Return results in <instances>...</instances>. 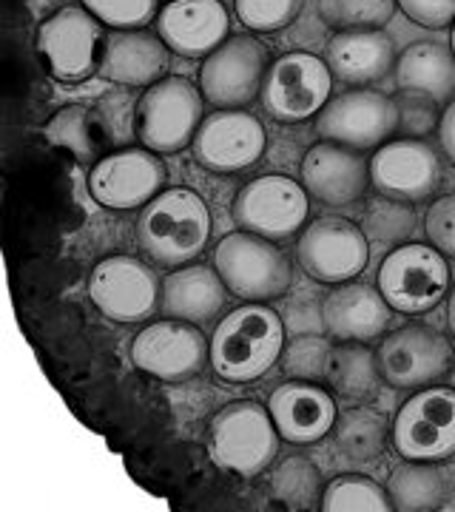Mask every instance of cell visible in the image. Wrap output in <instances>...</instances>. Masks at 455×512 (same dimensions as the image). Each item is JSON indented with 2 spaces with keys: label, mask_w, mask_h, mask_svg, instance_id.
Segmentation results:
<instances>
[{
  "label": "cell",
  "mask_w": 455,
  "mask_h": 512,
  "mask_svg": "<svg viewBox=\"0 0 455 512\" xmlns=\"http://www.w3.org/2000/svg\"><path fill=\"white\" fill-rule=\"evenodd\" d=\"M214 220L197 191L165 188L140 211L137 242L157 268H182L200 259L211 242Z\"/></svg>",
  "instance_id": "6da1fadb"
},
{
  "label": "cell",
  "mask_w": 455,
  "mask_h": 512,
  "mask_svg": "<svg viewBox=\"0 0 455 512\" xmlns=\"http://www.w3.org/2000/svg\"><path fill=\"white\" fill-rule=\"evenodd\" d=\"M285 325L265 302H248L219 319L211 336V370L222 382L248 384L279 365Z\"/></svg>",
  "instance_id": "7a4b0ae2"
},
{
  "label": "cell",
  "mask_w": 455,
  "mask_h": 512,
  "mask_svg": "<svg viewBox=\"0 0 455 512\" xmlns=\"http://www.w3.org/2000/svg\"><path fill=\"white\" fill-rule=\"evenodd\" d=\"M279 430L271 410L259 402L225 404L211 421L208 447L219 470L242 478L262 476L279 456Z\"/></svg>",
  "instance_id": "3957f363"
},
{
  "label": "cell",
  "mask_w": 455,
  "mask_h": 512,
  "mask_svg": "<svg viewBox=\"0 0 455 512\" xmlns=\"http://www.w3.org/2000/svg\"><path fill=\"white\" fill-rule=\"evenodd\" d=\"M205 120V94L185 77H163L148 86L134 109L140 143L157 154H177L194 143Z\"/></svg>",
  "instance_id": "277c9868"
},
{
  "label": "cell",
  "mask_w": 455,
  "mask_h": 512,
  "mask_svg": "<svg viewBox=\"0 0 455 512\" xmlns=\"http://www.w3.org/2000/svg\"><path fill=\"white\" fill-rule=\"evenodd\" d=\"M214 268L228 291L245 302H271L291 288V262L273 239L234 231L214 251Z\"/></svg>",
  "instance_id": "5b68a950"
},
{
  "label": "cell",
  "mask_w": 455,
  "mask_h": 512,
  "mask_svg": "<svg viewBox=\"0 0 455 512\" xmlns=\"http://www.w3.org/2000/svg\"><path fill=\"white\" fill-rule=\"evenodd\" d=\"M379 291L399 313H427L450 293V265L436 245L404 242L384 256Z\"/></svg>",
  "instance_id": "8992f818"
},
{
  "label": "cell",
  "mask_w": 455,
  "mask_h": 512,
  "mask_svg": "<svg viewBox=\"0 0 455 512\" xmlns=\"http://www.w3.org/2000/svg\"><path fill=\"white\" fill-rule=\"evenodd\" d=\"M106 32L86 6H63L37 29V52L60 83H83L100 72Z\"/></svg>",
  "instance_id": "52a82bcc"
},
{
  "label": "cell",
  "mask_w": 455,
  "mask_h": 512,
  "mask_svg": "<svg viewBox=\"0 0 455 512\" xmlns=\"http://www.w3.org/2000/svg\"><path fill=\"white\" fill-rule=\"evenodd\" d=\"M89 296L106 319L134 325L157 313L163 299V282L148 262L117 254L94 265L89 276Z\"/></svg>",
  "instance_id": "ba28073f"
},
{
  "label": "cell",
  "mask_w": 455,
  "mask_h": 512,
  "mask_svg": "<svg viewBox=\"0 0 455 512\" xmlns=\"http://www.w3.org/2000/svg\"><path fill=\"white\" fill-rule=\"evenodd\" d=\"M333 74L322 57L310 52H288L276 57L265 83H262V106L279 123H305L328 106Z\"/></svg>",
  "instance_id": "9c48e42d"
},
{
  "label": "cell",
  "mask_w": 455,
  "mask_h": 512,
  "mask_svg": "<svg viewBox=\"0 0 455 512\" xmlns=\"http://www.w3.org/2000/svg\"><path fill=\"white\" fill-rule=\"evenodd\" d=\"M399 131V106L393 97L373 92L370 86L347 89L330 97L316 114V134L356 151H376Z\"/></svg>",
  "instance_id": "30bf717a"
},
{
  "label": "cell",
  "mask_w": 455,
  "mask_h": 512,
  "mask_svg": "<svg viewBox=\"0 0 455 512\" xmlns=\"http://www.w3.org/2000/svg\"><path fill=\"white\" fill-rule=\"evenodd\" d=\"M382 379L396 390H421L441 384L455 365L453 342L436 328L404 325L387 333L376 350Z\"/></svg>",
  "instance_id": "8fae6325"
},
{
  "label": "cell",
  "mask_w": 455,
  "mask_h": 512,
  "mask_svg": "<svg viewBox=\"0 0 455 512\" xmlns=\"http://www.w3.org/2000/svg\"><path fill=\"white\" fill-rule=\"evenodd\" d=\"M393 447L410 461H447L455 456V390L430 384L401 404L393 421Z\"/></svg>",
  "instance_id": "7c38bea8"
},
{
  "label": "cell",
  "mask_w": 455,
  "mask_h": 512,
  "mask_svg": "<svg viewBox=\"0 0 455 512\" xmlns=\"http://www.w3.org/2000/svg\"><path fill=\"white\" fill-rule=\"evenodd\" d=\"M296 256L310 279L322 285H345L367 268L370 239L356 222L319 217L302 228Z\"/></svg>",
  "instance_id": "4fadbf2b"
},
{
  "label": "cell",
  "mask_w": 455,
  "mask_h": 512,
  "mask_svg": "<svg viewBox=\"0 0 455 512\" xmlns=\"http://www.w3.org/2000/svg\"><path fill=\"white\" fill-rule=\"evenodd\" d=\"M305 185L285 174H265L248 183L234 200V220L242 231L282 242L305 228L310 214Z\"/></svg>",
  "instance_id": "5bb4252c"
},
{
  "label": "cell",
  "mask_w": 455,
  "mask_h": 512,
  "mask_svg": "<svg viewBox=\"0 0 455 512\" xmlns=\"http://www.w3.org/2000/svg\"><path fill=\"white\" fill-rule=\"evenodd\" d=\"M131 362L154 379L185 382L211 362V342L194 322L168 316L134 336Z\"/></svg>",
  "instance_id": "9a60e30c"
},
{
  "label": "cell",
  "mask_w": 455,
  "mask_h": 512,
  "mask_svg": "<svg viewBox=\"0 0 455 512\" xmlns=\"http://www.w3.org/2000/svg\"><path fill=\"white\" fill-rule=\"evenodd\" d=\"M268 52L251 35H231L202 60L200 89L217 109H245L262 94Z\"/></svg>",
  "instance_id": "2e32d148"
},
{
  "label": "cell",
  "mask_w": 455,
  "mask_h": 512,
  "mask_svg": "<svg viewBox=\"0 0 455 512\" xmlns=\"http://www.w3.org/2000/svg\"><path fill=\"white\" fill-rule=\"evenodd\" d=\"M168 180L165 163L151 148H120L100 157L89 174V191L94 200L114 211L146 208L163 194Z\"/></svg>",
  "instance_id": "e0dca14e"
},
{
  "label": "cell",
  "mask_w": 455,
  "mask_h": 512,
  "mask_svg": "<svg viewBox=\"0 0 455 512\" xmlns=\"http://www.w3.org/2000/svg\"><path fill=\"white\" fill-rule=\"evenodd\" d=\"M441 177H444L441 157L421 137L387 140L370 157V185L390 200H430L441 188Z\"/></svg>",
  "instance_id": "ac0fdd59"
},
{
  "label": "cell",
  "mask_w": 455,
  "mask_h": 512,
  "mask_svg": "<svg viewBox=\"0 0 455 512\" xmlns=\"http://www.w3.org/2000/svg\"><path fill=\"white\" fill-rule=\"evenodd\" d=\"M265 143V128L251 111L217 109L202 120L194 137V157L208 171L237 174L259 163Z\"/></svg>",
  "instance_id": "d6986e66"
},
{
  "label": "cell",
  "mask_w": 455,
  "mask_h": 512,
  "mask_svg": "<svg viewBox=\"0 0 455 512\" xmlns=\"http://www.w3.org/2000/svg\"><path fill=\"white\" fill-rule=\"evenodd\" d=\"M302 185L313 200L342 208L353 205L367 194L370 163L364 151L322 140L310 148L302 160Z\"/></svg>",
  "instance_id": "ffe728a7"
},
{
  "label": "cell",
  "mask_w": 455,
  "mask_h": 512,
  "mask_svg": "<svg viewBox=\"0 0 455 512\" xmlns=\"http://www.w3.org/2000/svg\"><path fill=\"white\" fill-rule=\"evenodd\" d=\"M268 410L282 441L291 444L322 441L328 433H333V424L339 419L336 396L319 382H302V379H288L279 384L268 399Z\"/></svg>",
  "instance_id": "44dd1931"
},
{
  "label": "cell",
  "mask_w": 455,
  "mask_h": 512,
  "mask_svg": "<svg viewBox=\"0 0 455 512\" xmlns=\"http://www.w3.org/2000/svg\"><path fill=\"white\" fill-rule=\"evenodd\" d=\"M157 29L165 46L182 57H208L231 37V18L222 0H168Z\"/></svg>",
  "instance_id": "7402d4cb"
},
{
  "label": "cell",
  "mask_w": 455,
  "mask_h": 512,
  "mask_svg": "<svg viewBox=\"0 0 455 512\" xmlns=\"http://www.w3.org/2000/svg\"><path fill=\"white\" fill-rule=\"evenodd\" d=\"M168 46L146 29H111L103 43L100 74L128 89H148L168 72Z\"/></svg>",
  "instance_id": "603a6c76"
},
{
  "label": "cell",
  "mask_w": 455,
  "mask_h": 512,
  "mask_svg": "<svg viewBox=\"0 0 455 512\" xmlns=\"http://www.w3.org/2000/svg\"><path fill=\"white\" fill-rule=\"evenodd\" d=\"M396 46L384 29H347L328 43V66L333 80L347 89H362L396 72Z\"/></svg>",
  "instance_id": "cb8c5ba5"
},
{
  "label": "cell",
  "mask_w": 455,
  "mask_h": 512,
  "mask_svg": "<svg viewBox=\"0 0 455 512\" xmlns=\"http://www.w3.org/2000/svg\"><path fill=\"white\" fill-rule=\"evenodd\" d=\"M390 311L393 308L379 288L345 282L325 296L322 325L339 342H373L390 328Z\"/></svg>",
  "instance_id": "d4e9b609"
},
{
  "label": "cell",
  "mask_w": 455,
  "mask_h": 512,
  "mask_svg": "<svg viewBox=\"0 0 455 512\" xmlns=\"http://www.w3.org/2000/svg\"><path fill=\"white\" fill-rule=\"evenodd\" d=\"M228 285L222 282L217 268L208 265H182L163 279V299L160 308L165 316L185 319V322H211L228 305Z\"/></svg>",
  "instance_id": "484cf974"
},
{
  "label": "cell",
  "mask_w": 455,
  "mask_h": 512,
  "mask_svg": "<svg viewBox=\"0 0 455 512\" xmlns=\"http://www.w3.org/2000/svg\"><path fill=\"white\" fill-rule=\"evenodd\" d=\"M396 83L401 92L421 94L441 103L455 97V55L450 46L421 40L407 46L396 60Z\"/></svg>",
  "instance_id": "4316f807"
},
{
  "label": "cell",
  "mask_w": 455,
  "mask_h": 512,
  "mask_svg": "<svg viewBox=\"0 0 455 512\" xmlns=\"http://www.w3.org/2000/svg\"><path fill=\"white\" fill-rule=\"evenodd\" d=\"M325 382L339 402H370L382 382L379 359L364 342H339V345H333V353H330Z\"/></svg>",
  "instance_id": "83f0119b"
},
{
  "label": "cell",
  "mask_w": 455,
  "mask_h": 512,
  "mask_svg": "<svg viewBox=\"0 0 455 512\" xmlns=\"http://www.w3.org/2000/svg\"><path fill=\"white\" fill-rule=\"evenodd\" d=\"M387 495L393 501V510L433 512L444 507V501L450 495V484H447V476L436 467V461L404 458L390 473Z\"/></svg>",
  "instance_id": "f1b7e54d"
},
{
  "label": "cell",
  "mask_w": 455,
  "mask_h": 512,
  "mask_svg": "<svg viewBox=\"0 0 455 512\" xmlns=\"http://www.w3.org/2000/svg\"><path fill=\"white\" fill-rule=\"evenodd\" d=\"M387 436H390L387 419L379 410L364 407V404H353L333 424L336 453L350 464L379 461L384 456V447H387Z\"/></svg>",
  "instance_id": "f546056e"
},
{
  "label": "cell",
  "mask_w": 455,
  "mask_h": 512,
  "mask_svg": "<svg viewBox=\"0 0 455 512\" xmlns=\"http://www.w3.org/2000/svg\"><path fill=\"white\" fill-rule=\"evenodd\" d=\"M271 493L288 510H322V473L305 456L282 458L271 473Z\"/></svg>",
  "instance_id": "4dcf8cb0"
},
{
  "label": "cell",
  "mask_w": 455,
  "mask_h": 512,
  "mask_svg": "<svg viewBox=\"0 0 455 512\" xmlns=\"http://www.w3.org/2000/svg\"><path fill=\"white\" fill-rule=\"evenodd\" d=\"M52 146L69 151L77 163L100 160V120L86 106H63L43 128Z\"/></svg>",
  "instance_id": "1f68e13d"
},
{
  "label": "cell",
  "mask_w": 455,
  "mask_h": 512,
  "mask_svg": "<svg viewBox=\"0 0 455 512\" xmlns=\"http://www.w3.org/2000/svg\"><path fill=\"white\" fill-rule=\"evenodd\" d=\"M416 225H419V217H416V208L413 205L382 197V200H376L364 211L362 231L367 234L370 242L384 245V248L393 251V248H399V245L413 239Z\"/></svg>",
  "instance_id": "d6a6232c"
},
{
  "label": "cell",
  "mask_w": 455,
  "mask_h": 512,
  "mask_svg": "<svg viewBox=\"0 0 455 512\" xmlns=\"http://www.w3.org/2000/svg\"><path fill=\"white\" fill-rule=\"evenodd\" d=\"M325 512H390L393 501L373 478L350 473L330 481L322 495Z\"/></svg>",
  "instance_id": "836d02e7"
},
{
  "label": "cell",
  "mask_w": 455,
  "mask_h": 512,
  "mask_svg": "<svg viewBox=\"0 0 455 512\" xmlns=\"http://www.w3.org/2000/svg\"><path fill=\"white\" fill-rule=\"evenodd\" d=\"M396 0H319V18L336 32L384 29L396 15Z\"/></svg>",
  "instance_id": "e575fe53"
},
{
  "label": "cell",
  "mask_w": 455,
  "mask_h": 512,
  "mask_svg": "<svg viewBox=\"0 0 455 512\" xmlns=\"http://www.w3.org/2000/svg\"><path fill=\"white\" fill-rule=\"evenodd\" d=\"M333 345L322 336H296L288 348L282 350V370L288 379L302 382H325Z\"/></svg>",
  "instance_id": "d590c367"
},
{
  "label": "cell",
  "mask_w": 455,
  "mask_h": 512,
  "mask_svg": "<svg viewBox=\"0 0 455 512\" xmlns=\"http://www.w3.org/2000/svg\"><path fill=\"white\" fill-rule=\"evenodd\" d=\"M302 6L305 0H234L239 23L259 35L288 29L299 18Z\"/></svg>",
  "instance_id": "8d00e7d4"
},
{
  "label": "cell",
  "mask_w": 455,
  "mask_h": 512,
  "mask_svg": "<svg viewBox=\"0 0 455 512\" xmlns=\"http://www.w3.org/2000/svg\"><path fill=\"white\" fill-rule=\"evenodd\" d=\"M94 18L109 29H146L157 18V0H83Z\"/></svg>",
  "instance_id": "74e56055"
},
{
  "label": "cell",
  "mask_w": 455,
  "mask_h": 512,
  "mask_svg": "<svg viewBox=\"0 0 455 512\" xmlns=\"http://www.w3.org/2000/svg\"><path fill=\"white\" fill-rule=\"evenodd\" d=\"M396 106H399V131H404L407 137H424V134H430L441 123L438 103L430 100V97L401 92Z\"/></svg>",
  "instance_id": "f35d334b"
},
{
  "label": "cell",
  "mask_w": 455,
  "mask_h": 512,
  "mask_svg": "<svg viewBox=\"0 0 455 512\" xmlns=\"http://www.w3.org/2000/svg\"><path fill=\"white\" fill-rule=\"evenodd\" d=\"M424 231H427L430 245H436L441 254L455 259V194L438 197L430 205L424 217Z\"/></svg>",
  "instance_id": "ab89813d"
},
{
  "label": "cell",
  "mask_w": 455,
  "mask_h": 512,
  "mask_svg": "<svg viewBox=\"0 0 455 512\" xmlns=\"http://www.w3.org/2000/svg\"><path fill=\"white\" fill-rule=\"evenodd\" d=\"M399 9L424 29H447L455 23V0H396Z\"/></svg>",
  "instance_id": "60d3db41"
},
{
  "label": "cell",
  "mask_w": 455,
  "mask_h": 512,
  "mask_svg": "<svg viewBox=\"0 0 455 512\" xmlns=\"http://www.w3.org/2000/svg\"><path fill=\"white\" fill-rule=\"evenodd\" d=\"M438 143L444 148V154L455 163V97L441 111V123H438Z\"/></svg>",
  "instance_id": "b9f144b4"
},
{
  "label": "cell",
  "mask_w": 455,
  "mask_h": 512,
  "mask_svg": "<svg viewBox=\"0 0 455 512\" xmlns=\"http://www.w3.org/2000/svg\"><path fill=\"white\" fill-rule=\"evenodd\" d=\"M447 325H450V333L455 336V285L453 291L447 293Z\"/></svg>",
  "instance_id": "7bdbcfd3"
},
{
  "label": "cell",
  "mask_w": 455,
  "mask_h": 512,
  "mask_svg": "<svg viewBox=\"0 0 455 512\" xmlns=\"http://www.w3.org/2000/svg\"><path fill=\"white\" fill-rule=\"evenodd\" d=\"M450 49H453V55H455V23H453V32H450Z\"/></svg>",
  "instance_id": "ee69618b"
}]
</instances>
